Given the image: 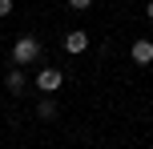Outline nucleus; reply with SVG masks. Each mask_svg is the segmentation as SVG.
I'll return each instance as SVG.
<instances>
[{
	"label": "nucleus",
	"instance_id": "obj_1",
	"mask_svg": "<svg viewBox=\"0 0 153 149\" xmlns=\"http://www.w3.org/2000/svg\"><path fill=\"white\" fill-rule=\"evenodd\" d=\"M12 61H16V64L40 61V40H36V36H20V40L12 44Z\"/></svg>",
	"mask_w": 153,
	"mask_h": 149
},
{
	"label": "nucleus",
	"instance_id": "obj_2",
	"mask_svg": "<svg viewBox=\"0 0 153 149\" xmlns=\"http://www.w3.org/2000/svg\"><path fill=\"white\" fill-rule=\"evenodd\" d=\"M61 85H65V73L61 69H40L36 73V89H40V93H56Z\"/></svg>",
	"mask_w": 153,
	"mask_h": 149
},
{
	"label": "nucleus",
	"instance_id": "obj_3",
	"mask_svg": "<svg viewBox=\"0 0 153 149\" xmlns=\"http://www.w3.org/2000/svg\"><path fill=\"white\" fill-rule=\"evenodd\" d=\"M85 48H89V32H85V28H73L69 36H65V53H73V56H81Z\"/></svg>",
	"mask_w": 153,
	"mask_h": 149
},
{
	"label": "nucleus",
	"instance_id": "obj_4",
	"mask_svg": "<svg viewBox=\"0 0 153 149\" xmlns=\"http://www.w3.org/2000/svg\"><path fill=\"white\" fill-rule=\"evenodd\" d=\"M129 53H133V61H137V64H153V40H145V36L133 40Z\"/></svg>",
	"mask_w": 153,
	"mask_h": 149
},
{
	"label": "nucleus",
	"instance_id": "obj_5",
	"mask_svg": "<svg viewBox=\"0 0 153 149\" xmlns=\"http://www.w3.org/2000/svg\"><path fill=\"white\" fill-rule=\"evenodd\" d=\"M24 81H28L24 77V64H16V69L4 77V85H8V93H24Z\"/></svg>",
	"mask_w": 153,
	"mask_h": 149
},
{
	"label": "nucleus",
	"instance_id": "obj_6",
	"mask_svg": "<svg viewBox=\"0 0 153 149\" xmlns=\"http://www.w3.org/2000/svg\"><path fill=\"white\" fill-rule=\"evenodd\" d=\"M36 117L40 121H56V101H53V97H45V101L36 105Z\"/></svg>",
	"mask_w": 153,
	"mask_h": 149
},
{
	"label": "nucleus",
	"instance_id": "obj_7",
	"mask_svg": "<svg viewBox=\"0 0 153 149\" xmlns=\"http://www.w3.org/2000/svg\"><path fill=\"white\" fill-rule=\"evenodd\" d=\"M69 8H76V12H85V8H93V0H69Z\"/></svg>",
	"mask_w": 153,
	"mask_h": 149
},
{
	"label": "nucleus",
	"instance_id": "obj_8",
	"mask_svg": "<svg viewBox=\"0 0 153 149\" xmlns=\"http://www.w3.org/2000/svg\"><path fill=\"white\" fill-rule=\"evenodd\" d=\"M12 12V0H0V16H8Z\"/></svg>",
	"mask_w": 153,
	"mask_h": 149
},
{
	"label": "nucleus",
	"instance_id": "obj_9",
	"mask_svg": "<svg viewBox=\"0 0 153 149\" xmlns=\"http://www.w3.org/2000/svg\"><path fill=\"white\" fill-rule=\"evenodd\" d=\"M145 16H149V20H153V0H149V8H145Z\"/></svg>",
	"mask_w": 153,
	"mask_h": 149
}]
</instances>
